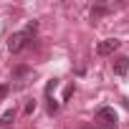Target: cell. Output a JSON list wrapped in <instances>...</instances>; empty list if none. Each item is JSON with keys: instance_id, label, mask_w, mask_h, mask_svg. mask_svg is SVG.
<instances>
[{"instance_id": "1", "label": "cell", "mask_w": 129, "mask_h": 129, "mask_svg": "<svg viewBox=\"0 0 129 129\" xmlns=\"http://www.w3.org/2000/svg\"><path fill=\"white\" fill-rule=\"evenodd\" d=\"M94 129H116V111L111 106H101L94 116Z\"/></svg>"}, {"instance_id": "2", "label": "cell", "mask_w": 129, "mask_h": 129, "mask_svg": "<svg viewBox=\"0 0 129 129\" xmlns=\"http://www.w3.org/2000/svg\"><path fill=\"white\" fill-rule=\"evenodd\" d=\"M30 41H33V38H30L25 30H18V33H13V36L8 38V48H10V53H20Z\"/></svg>"}, {"instance_id": "3", "label": "cell", "mask_w": 129, "mask_h": 129, "mask_svg": "<svg viewBox=\"0 0 129 129\" xmlns=\"http://www.w3.org/2000/svg\"><path fill=\"white\" fill-rule=\"evenodd\" d=\"M116 48H119V41H116V38H106V41H101V43L96 46V53H99V56H111Z\"/></svg>"}, {"instance_id": "4", "label": "cell", "mask_w": 129, "mask_h": 129, "mask_svg": "<svg viewBox=\"0 0 129 129\" xmlns=\"http://www.w3.org/2000/svg\"><path fill=\"white\" fill-rule=\"evenodd\" d=\"M111 69H114V74H116V76H124V74L129 71V56H114Z\"/></svg>"}, {"instance_id": "5", "label": "cell", "mask_w": 129, "mask_h": 129, "mask_svg": "<svg viewBox=\"0 0 129 129\" xmlns=\"http://www.w3.org/2000/svg\"><path fill=\"white\" fill-rule=\"evenodd\" d=\"M13 121H15V111H13V109H8L3 116H0V126H3V129H5V126H10Z\"/></svg>"}, {"instance_id": "6", "label": "cell", "mask_w": 129, "mask_h": 129, "mask_svg": "<svg viewBox=\"0 0 129 129\" xmlns=\"http://www.w3.org/2000/svg\"><path fill=\"white\" fill-rule=\"evenodd\" d=\"M106 13H109V5H94V8H91V18H94V20H99V18L106 15Z\"/></svg>"}, {"instance_id": "7", "label": "cell", "mask_w": 129, "mask_h": 129, "mask_svg": "<svg viewBox=\"0 0 129 129\" xmlns=\"http://www.w3.org/2000/svg\"><path fill=\"white\" fill-rule=\"evenodd\" d=\"M56 86H58V81H56V79H51V81L46 84V96H48V99H51V94H53V89H56Z\"/></svg>"}, {"instance_id": "8", "label": "cell", "mask_w": 129, "mask_h": 129, "mask_svg": "<svg viewBox=\"0 0 129 129\" xmlns=\"http://www.w3.org/2000/svg\"><path fill=\"white\" fill-rule=\"evenodd\" d=\"M58 111V101L56 99H48V114H56Z\"/></svg>"}, {"instance_id": "9", "label": "cell", "mask_w": 129, "mask_h": 129, "mask_svg": "<svg viewBox=\"0 0 129 129\" xmlns=\"http://www.w3.org/2000/svg\"><path fill=\"white\" fill-rule=\"evenodd\" d=\"M33 111H36V101H28L25 104V114H33Z\"/></svg>"}, {"instance_id": "10", "label": "cell", "mask_w": 129, "mask_h": 129, "mask_svg": "<svg viewBox=\"0 0 129 129\" xmlns=\"http://www.w3.org/2000/svg\"><path fill=\"white\" fill-rule=\"evenodd\" d=\"M5 94H8V86H3V84H0V99H3Z\"/></svg>"}, {"instance_id": "11", "label": "cell", "mask_w": 129, "mask_h": 129, "mask_svg": "<svg viewBox=\"0 0 129 129\" xmlns=\"http://www.w3.org/2000/svg\"><path fill=\"white\" fill-rule=\"evenodd\" d=\"M84 129H94V126H91V124H86V126H84Z\"/></svg>"}, {"instance_id": "12", "label": "cell", "mask_w": 129, "mask_h": 129, "mask_svg": "<svg viewBox=\"0 0 129 129\" xmlns=\"http://www.w3.org/2000/svg\"><path fill=\"white\" fill-rule=\"evenodd\" d=\"M124 104H126V109H129V101H124Z\"/></svg>"}]
</instances>
